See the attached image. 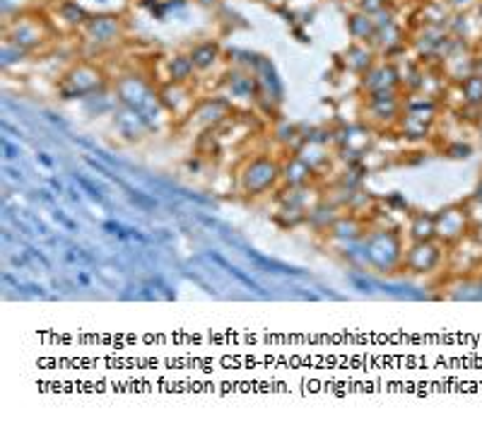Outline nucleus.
<instances>
[{"mask_svg": "<svg viewBox=\"0 0 482 422\" xmlns=\"http://www.w3.org/2000/svg\"><path fill=\"white\" fill-rule=\"evenodd\" d=\"M362 242V258L377 273H395L403 268L405 244L398 229H369Z\"/></svg>", "mask_w": 482, "mask_h": 422, "instance_id": "f257e3e1", "label": "nucleus"}, {"mask_svg": "<svg viewBox=\"0 0 482 422\" xmlns=\"http://www.w3.org/2000/svg\"><path fill=\"white\" fill-rule=\"evenodd\" d=\"M282 184V165L271 155H258L239 169V191L249 198H258Z\"/></svg>", "mask_w": 482, "mask_h": 422, "instance_id": "f03ea898", "label": "nucleus"}, {"mask_svg": "<svg viewBox=\"0 0 482 422\" xmlns=\"http://www.w3.org/2000/svg\"><path fill=\"white\" fill-rule=\"evenodd\" d=\"M403 114V89H391V92H377L364 97V106H362V116L367 126H371L374 131L379 128H391L398 124V119Z\"/></svg>", "mask_w": 482, "mask_h": 422, "instance_id": "7ed1b4c3", "label": "nucleus"}, {"mask_svg": "<svg viewBox=\"0 0 482 422\" xmlns=\"http://www.w3.org/2000/svg\"><path fill=\"white\" fill-rule=\"evenodd\" d=\"M104 73L102 68H96L95 63H78L73 65L71 71L65 73L58 85V92L63 95V99H78L88 97V95H95L99 89L104 88Z\"/></svg>", "mask_w": 482, "mask_h": 422, "instance_id": "20e7f679", "label": "nucleus"}, {"mask_svg": "<svg viewBox=\"0 0 482 422\" xmlns=\"http://www.w3.org/2000/svg\"><path fill=\"white\" fill-rule=\"evenodd\" d=\"M448 249L439 242V239H430V242H410V247L405 249L403 256V271L412 275H427L439 271V265L444 264Z\"/></svg>", "mask_w": 482, "mask_h": 422, "instance_id": "39448f33", "label": "nucleus"}, {"mask_svg": "<svg viewBox=\"0 0 482 422\" xmlns=\"http://www.w3.org/2000/svg\"><path fill=\"white\" fill-rule=\"evenodd\" d=\"M434 222H437V239L447 249L463 242L471 234V218L463 203H454L434 212Z\"/></svg>", "mask_w": 482, "mask_h": 422, "instance_id": "423d86ee", "label": "nucleus"}, {"mask_svg": "<svg viewBox=\"0 0 482 422\" xmlns=\"http://www.w3.org/2000/svg\"><path fill=\"white\" fill-rule=\"evenodd\" d=\"M51 36V29L44 19L36 18H18L15 22H10L8 32H5V42L12 46H18L22 51H32L36 46H42Z\"/></svg>", "mask_w": 482, "mask_h": 422, "instance_id": "0eeeda50", "label": "nucleus"}, {"mask_svg": "<svg viewBox=\"0 0 482 422\" xmlns=\"http://www.w3.org/2000/svg\"><path fill=\"white\" fill-rule=\"evenodd\" d=\"M391 89H403L395 61H377L364 75H360V92L364 97Z\"/></svg>", "mask_w": 482, "mask_h": 422, "instance_id": "6e6552de", "label": "nucleus"}, {"mask_svg": "<svg viewBox=\"0 0 482 422\" xmlns=\"http://www.w3.org/2000/svg\"><path fill=\"white\" fill-rule=\"evenodd\" d=\"M82 35L89 44L111 46L123 36V19L119 15H92L82 27Z\"/></svg>", "mask_w": 482, "mask_h": 422, "instance_id": "1a4fd4ad", "label": "nucleus"}, {"mask_svg": "<svg viewBox=\"0 0 482 422\" xmlns=\"http://www.w3.org/2000/svg\"><path fill=\"white\" fill-rule=\"evenodd\" d=\"M159 99L169 111V116L176 119H188V114L195 106V97L191 95V82H167L159 88Z\"/></svg>", "mask_w": 482, "mask_h": 422, "instance_id": "9d476101", "label": "nucleus"}, {"mask_svg": "<svg viewBox=\"0 0 482 422\" xmlns=\"http://www.w3.org/2000/svg\"><path fill=\"white\" fill-rule=\"evenodd\" d=\"M222 85H225V99H227L229 104H232V99L237 102V99H251L254 102L258 97V82L251 73H227L225 80H222Z\"/></svg>", "mask_w": 482, "mask_h": 422, "instance_id": "9b49d317", "label": "nucleus"}, {"mask_svg": "<svg viewBox=\"0 0 482 422\" xmlns=\"http://www.w3.org/2000/svg\"><path fill=\"white\" fill-rule=\"evenodd\" d=\"M328 234L333 239H340V242H355V239H362L367 234V220H364V215L348 212V215H340L333 222V227L328 229Z\"/></svg>", "mask_w": 482, "mask_h": 422, "instance_id": "f8f14e48", "label": "nucleus"}, {"mask_svg": "<svg viewBox=\"0 0 482 422\" xmlns=\"http://www.w3.org/2000/svg\"><path fill=\"white\" fill-rule=\"evenodd\" d=\"M316 172L309 167L297 152H292L287 162H282V184L285 186H311L316 181Z\"/></svg>", "mask_w": 482, "mask_h": 422, "instance_id": "ddd939ff", "label": "nucleus"}, {"mask_svg": "<svg viewBox=\"0 0 482 422\" xmlns=\"http://www.w3.org/2000/svg\"><path fill=\"white\" fill-rule=\"evenodd\" d=\"M379 51L371 44H357L352 42L350 49L345 51V63H348V71L357 73V75H364V73L379 61Z\"/></svg>", "mask_w": 482, "mask_h": 422, "instance_id": "4468645a", "label": "nucleus"}, {"mask_svg": "<svg viewBox=\"0 0 482 422\" xmlns=\"http://www.w3.org/2000/svg\"><path fill=\"white\" fill-rule=\"evenodd\" d=\"M408 237H410V242H430V239H437V222H434V215L425 211L410 212Z\"/></svg>", "mask_w": 482, "mask_h": 422, "instance_id": "2eb2a0df", "label": "nucleus"}, {"mask_svg": "<svg viewBox=\"0 0 482 422\" xmlns=\"http://www.w3.org/2000/svg\"><path fill=\"white\" fill-rule=\"evenodd\" d=\"M348 35L357 44H371L374 35H377V22H374V18L360 12V10H355L350 18H348Z\"/></svg>", "mask_w": 482, "mask_h": 422, "instance_id": "dca6fc26", "label": "nucleus"}, {"mask_svg": "<svg viewBox=\"0 0 482 422\" xmlns=\"http://www.w3.org/2000/svg\"><path fill=\"white\" fill-rule=\"evenodd\" d=\"M116 128H119V133L126 135V138L138 141V138H142V135L149 131V124L138 114V111H133L128 106H123L121 114L116 116Z\"/></svg>", "mask_w": 482, "mask_h": 422, "instance_id": "f3484780", "label": "nucleus"}, {"mask_svg": "<svg viewBox=\"0 0 482 422\" xmlns=\"http://www.w3.org/2000/svg\"><path fill=\"white\" fill-rule=\"evenodd\" d=\"M188 56H191L195 71L205 73L218 65L219 58H222V49H219L218 42H201V44L193 46L191 51H188Z\"/></svg>", "mask_w": 482, "mask_h": 422, "instance_id": "a211bd4d", "label": "nucleus"}, {"mask_svg": "<svg viewBox=\"0 0 482 422\" xmlns=\"http://www.w3.org/2000/svg\"><path fill=\"white\" fill-rule=\"evenodd\" d=\"M167 71L169 82H191L195 78V73H198L188 53H174V56H169Z\"/></svg>", "mask_w": 482, "mask_h": 422, "instance_id": "6ab92c4d", "label": "nucleus"}, {"mask_svg": "<svg viewBox=\"0 0 482 422\" xmlns=\"http://www.w3.org/2000/svg\"><path fill=\"white\" fill-rule=\"evenodd\" d=\"M461 85V92H463L465 109H482V75L480 73H473L465 80L458 82Z\"/></svg>", "mask_w": 482, "mask_h": 422, "instance_id": "aec40b11", "label": "nucleus"}, {"mask_svg": "<svg viewBox=\"0 0 482 422\" xmlns=\"http://www.w3.org/2000/svg\"><path fill=\"white\" fill-rule=\"evenodd\" d=\"M355 10H360L369 18H377L386 10H394V3L391 0H355Z\"/></svg>", "mask_w": 482, "mask_h": 422, "instance_id": "412c9836", "label": "nucleus"}, {"mask_svg": "<svg viewBox=\"0 0 482 422\" xmlns=\"http://www.w3.org/2000/svg\"><path fill=\"white\" fill-rule=\"evenodd\" d=\"M465 211H468V218H471V225H482V194L468 196L463 201Z\"/></svg>", "mask_w": 482, "mask_h": 422, "instance_id": "4be33fe9", "label": "nucleus"}, {"mask_svg": "<svg viewBox=\"0 0 482 422\" xmlns=\"http://www.w3.org/2000/svg\"><path fill=\"white\" fill-rule=\"evenodd\" d=\"M447 5L451 8V12H468V10H475L480 5V0H447Z\"/></svg>", "mask_w": 482, "mask_h": 422, "instance_id": "5701e85b", "label": "nucleus"}, {"mask_svg": "<svg viewBox=\"0 0 482 422\" xmlns=\"http://www.w3.org/2000/svg\"><path fill=\"white\" fill-rule=\"evenodd\" d=\"M468 237L473 239V242H478L482 247V225H471V234Z\"/></svg>", "mask_w": 482, "mask_h": 422, "instance_id": "b1692460", "label": "nucleus"}, {"mask_svg": "<svg viewBox=\"0 0 482 422\" xmlns=\"http://www.w3.org/2000/svg\"><path fill=\"white\" fill-rule=\"evenodd\" d=\"M475 73L482 75V49H475Z\"/></svg>", "mask_w": 482, "mask_h": 422, "instance_id": "393cba45", "label": "nucleus"}, {"mask_svg": "<svg viewBox=\"0 0 482 422\" xmlns=\"http://www.w3.org/2000/svg\"><path fill=\"white\" fill-rule=\"evenodd\" d=\"M478 15H480V18H482V0H480V5H478Z\"/></svg>", "mask_w": 482, "mask_h": 422, "instance_id": "a878e982", "label": "nucleus"}, {"mask_svg": "<svg viewBox=\"0 0 482 422\" xmlns=\"http://www.w3.org/2000/svg\"><path fill=\"white\" fill-rule=\"evenodd\" d=\"M480 194H482V186H480Z\"/></svg>", "mask_w": 482, "mask_h": 422, "instance_id": "bb28decb", "label": "nucleus"}]
</instances>
